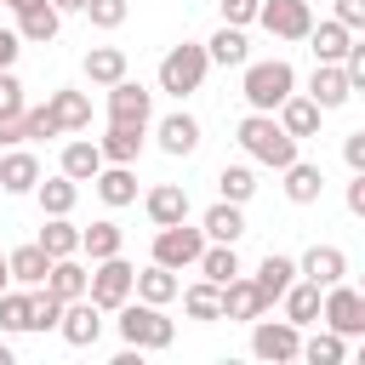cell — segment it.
Returning <instances> with one entry per match:
<instances>
[{"mask_svg":"<svg viewBox=\"0 0 365 365\" xmlns=\"http://www.w3.org/2000/svg\"><path fill=\"white\" fill-rule=\"evenodd\" d=\"M46 108H51L57 131H91V97H86V91H74V86H57V91L46 97Z\"/></svg>","mask_w":365,"mask_h":365,"instance_id":"19","label":"cell"},{"mask_svg":"<svg viewBox=\"0 0 365 365\" xmlns=\"http://www.w3.org/2000/svg\"><path fill=\"white\" fill-rule=\"evenodd\" d=\"M34 182H40V160H34L29 148L0 154V188H6V194H34Z\"/></svg>","mask_w":365,"mask_h":365,"instance_id":"26","label":"cell"},{"mask_svg":"<svg viewBox=\"0 0 365 365\" xmlns=\"http://www.w3.org/2000/svg\"><path fill=\"white\" fill-rule=\"evenodd\" d=\"M57 336H63L68 348H97V336H103V308H97L91 297H74V302H63Z\"/></svg>","mask_w":365,"mask_h":365,"instance_id":"10","label":"cell"},{"mask_svg":"<svg viewBox=\"0 0 365 365\" xmlns=\"http://www.w3.org/2000/svg\"><path fill=\"white\" fill-rule=\"evenodd\" d=\"M23 137H63L46 103H40V108H29V103H23Z\"/></svg>","mask_w":365,"mask_h":365,"instance_id":"44","label":"cell"},{"mask_svg":"<svg viewBox=\"0 0 365 365\" xmlns=\"http://www.w3.org/2000/svg\"><path fill=\"white\" fill-rule=\"evenodd\" d=\"M177 291H182V279H177V268H165V262H148V268L131 274V297H143V302H154V308L177 302Z\"/></svg>","mask_w":365,"mask_h":365,"instance_id":"18","label":"cell"},{"mask_svg":"<svg viewBox=\"0 0 365 365\" xmlns=\"http://www.w3.org/2000/svg\"><path fill=\"white\" fill-rule=\"evenodd\" d=\"M240 68H245V80H240V97H245L257 114H274V108H279V103L297 91V68H291L285 57H262V63H251V57H245Z\"/></svg>","mask_w":365,"mask_h":365,"instance_id":"3","label":"cell"},{"mask_svg":"<svg viewBox=\"0 0 365 365\" xmlns=\"http://www.w3.org/2000/svg\"><path fill=\"white\" fill-rule=\"evenodd\" d=\"M80 11H86V17H91V29H120V23H125V11H131V6H125V0H86V6H80Z\"/></svg>","mask_w":365,"mask_h":365,"instance_id":"43","label":"cell"},{"mask_svg":"<svg viewBox=\"0 0 365 365\" xmlns=\"http://www.w3.org/2000/svg\"><path fill=\"white\" fill-rule=\"evenodd\" d=\"M211 285H222V279H234L240 274V251L234 245H222V240H205V251H200V262H194Z\"/></svg>","mask_w":365,"mask_h":365,"instance_id":"38","label":"cell"},{"mask_svg":"<svg viewBox=\"0 0 365 365\" xmlns=\"http://www.w3.org/2000/svg\"><path fill=\"white\" fill-rule=\"evenodd\" d=\"M80 68H86V80H91V86H114V80H125V68H131V63H125V51H120V46H91Z\"/></svg>","mask_w":365,"mask_h":365,"instance_id":"32","label":"cell"},{"mask_svg":"<svg viewBox=\"0 0 365 365\" xmlns=\"http://www.w3.org/2000/svg\"><path fill=\"white\" fill-rule=\"evenodd\" d=\"M131 274H137V268H131V262H125V257L114 251V257L91 262V274H86V297H91V302H97L103 314H114V308H120V302L131 297Z\"/></svg>","mask_w":365,"mask_h":365,"instance_id":"6","label":"cell"},{"mask_svg":"<svg viewBox=\"0 0 365 365\" xmlns=\"http://www.w3.org/2000/svg\"><path fill=\"white\" fill-rule=\"evenodd\" d=\"M297 274L314 279V285L325 291V285H336V279L348 274V251H342V245H308L302 262H297Z\"/></svg>","mask_w":365,"mask_h":365,"instance_id":"17","label":"cell"},{"mask_svg":"<svg viewBox=\"0 0 365 365\" xmlns=\"http://www.w3.org/2000/svg\"><path fill=\"white\" fill-rule=\"evenodd\" d=\"M319 194H325V171L308 165V160H291V165H285V200H291V205H314Z\"/></svg>","mask_w":365,"mask_h":365,"instance_id":"28","label":"cell"},{"mask_svg":"<svg viewBox=\"0 0 365 365\" xmlns=\"http://www.w3.org/2000/svg\"><path fill=\"white\" fill-rule=\"evenodd\" d=\"M57 29H63V11H57L51 0H29V6L17 11V40H23V46H51Z\"/></svg>","mask_w":365,"mask_h":365,"instance_id":"13","label":"cell"},{"mask_svg":"<svg viewBox=\"0 0 365 365\" xmlns=\"http://www.w3.org/2000/svg\"><path fill=\"white\" fill-rule=\"evenodd\" d=\"M34 200H40V211H46V217H68V211L80 205V182L57 171V177H46V182H34Z\"/></svg>","mask_w":365,"mask_h":365,"instance_id":"29","label":"cell"},{"mask_svg":"<svg viewBox=\"0 0 365 365\" xmlns=\"http://www.w3.org/2000/svg\"><path fill=\"white\" fill-rule=\"evenodd\" d=\"M148 114H154V91H148V86H137L131 74L108 86V120H120V125H143V131H148Z\"/></svg>","mask_w":365,"mask_h":365,"instance_id":"11","label":"cell"},{"mask_svg":"<svg viewBox=\"0 0 365 365\" xmlns=\"http://www.w3.org/2000/svg\"><path fill=\"white\" fill-rule=\"evenodd\" d=\"M217 6H222V23L245 29V23H257V6H262V0H217Z\"/></svg>","mask_w":365,"mask_h":365,"instance_id":"45","label":"cell"},{"mask_svg":"<svg viewBox=\"0 0 365 365\" xmlns=\"http://www.w3.org/2000/svg\"><path fill=\"white\" fill-rule=\"evenodd\" d=\"M217 194L234 200V205H245V200L257 194V171H251L245 160H240V165H222V171H217Z\"/></svg>","mask_w":365,"mask_h":365,"instance_id":"41","label":"cell"},{"mask_svg":"<svg viewBox=\"0 0 365 365\" xmlns=\"http://www.w3.org/2000/svg\"><path fill=\"white\" fill-rule=\"evenodd\" d=\"M17 143H29L23 137V108L17 114H0V148H17Z\"/></svg>","mask_w":365,"mask_h":365,"instance_id":"49","label":"cell"},{"mask_svg":"<svg viewBox=\"0 0 365 365\" xmlns=\"http://www.w3.org/2000/svg\"><path fill=\"white\" fill-rule=\"evenodd\" d=\"M57 319H63V302H57L46 285H34V314H29V331H57Z\"/></svg>","mask_w":365,"mask_h":365,"instance_id":"42","label":"cell"},{"mask_svg":"<svg viewBox=\"0 0 365 365\" xmlns=\"http://www.w3.org/2000/svg\"><path fill=\"white\" fill-rule=\"evenodd\" d=\"M308 97L331 114V108H342L348 97H354V86H348V74H342V63H319L314 68V80H308Z\"/></svg>","mask_w":365,"mask_h":365,"instance_id":"21","label":"cell"},{"mask_svg":"<svg viewBox=\"0 0 365 365\" xmlns=\"http://www.w3.org/2000/svg\"><path fill=\"white\" fill-rule=\"evenodd\" d=\"M274 120H279V125H285V131L302 143V137H319V120H325V108H319L308 91H291V97L274 108Z\"/></svg>","mask_w":365,"mask_h":365,"instance_id":"14","label":"cell"},{"mask_svg":"<svg viewBox=\"0 0 365 365\" xmlns=\"http://www.w3.org/2000/svg\"><path fill=\"white\" fill-rule=\"evenodd\" d=\"M17 51H23L17 29H0V68H11V63H17Z\"/></svg>","mask_w":365,"mask_h":365,"instance_id":"50","label":"cell"},{"mask_svg":"<svg viewBox=\"0 0 365 365\" xmlns=\"http://www.w3.org/2000/svg\"><path fill=\"white\" fill-rule=\"evenodd\" d=\"M297 359H308V365H342V359H348V336H336V331H314V336H302Z\"/></svg>","mask_w":365,"mask_h":365,"instance_id":"39","label":"cell"},{"mask_svg":"<svg viewBox=\"0 0 365 365\" xmlns=\"http://www.w3.org/2000/svg\"><path fill=\"white\" fill-rule=\"evenodd\" d=\"M257 23H262L274 40H308L314 11H308V0H262V6H257Z\"/></svg>","mask_w":365,"mask_h":365,"instance_id":"9","label":"cell"},{"mask_svg":"<svg viewBox=\"0 0 365 365\" xmlns=\"http://www.w3.org/2000/svg\"><path fill=\"white\" fill-rule=\"evenodd\" d=\"M0 6H11V11H23V6H29V0H0Z\"/></svg>","mask_w":365,"mask_h":365,"instance_id":"55","label":"cell"},{"mask_svg":"<svg viewBox=\"0 0 365 365\" xmlns=\"http://www.w3.org/2000/svg\"><path fill=\"white\" fill-rule=\"evenodd\" d=\"M51 6H57V11H80L86 0H51Z\"/></svg>","mask_w":365,"mask_h":365,"instance_id":"52","label":"cell"},{"mask_svg":"<svg viewBox=\"0 0 365 365\" xmlns=\"http://www.w3.org/2000/svg\"><path fill=\"white\" fill-rule=\"evenodd\" d=\"M319 319H325V331H336V336H365V291H354V285H325L319 291Z\"/></svg>","mask_w":365,"mask_h":365,"instance_id":"5","label":"cell"},{"mask_svg":"<svg viewBox=\"0 0 365 365\" xmlns=\"http://www.w3.org/2000/svg\"><path fill=\"white\" fill-rule=\"evenodd\" d=\"M348 211L365 217V171H354V182H348Z\"/></svg>","mask_w":365,"mask_h":365,"instance_id":"51","label":"cell"},{"mask_svg":"<svg viewBox=\"0 0 365 365\" xmlns=\"http://www.w3.org/2000/svg\"><path fill=\"white\" fill-rule=\"evenodd\" d=\"M291 279H297V262H291V257H279V251H268V257L257 262V274H251V285L268 297V308L279 302V291H285Z\"/></svg>","mask_w":365,"mask_h":365,"instance_id":"30","label":"cell"},{"mask_svg":"<svg viewBox=\"0 0 365 365\" xmlns=\"http://www.w3.org/2000/svg\"><path fill=\"white\" fill-rule=\"evenodd\" d=\"M217 291H222V319H240V325H251L257 314H268V297L251 285V274H234V279H222Z\"/></svg>","mask_w":365,"mask_h":365,"instance_id":"12","label":"cell"},{"mask_svg":"<svg viewBox=\"0 0 365 365\" xmlns=\"http://www.w3.org/2000/svg\"><path fill=\"white\" fill-rule=\"evenodd\" d=\"M205 57L217 63V68H240L245 57H251V46H245V29H234V23H222L211 40H205Z\"/></svg>","mask_w":365,"mask_h":365,"instance_id":"31","label":"cell"},{"mask_svg":"<svg viewBox=\"0 0 365 365\" xmlns=\"http://www.w3.org/2000/svg\"><path fill=\"white\" fill-rule=\"evenodd\" d=\"M23 108V80L11 68H0V114H17Z\"/></svg>","mask_w":365,"mask_h":365,"instance_id":"46","label":"cell"},{"mask_svg":"<svg viewBox=\"0 0 365 365\" xmlns=\"http://www.w3.org/2000/svg\"><path fill=\"white\" fill-rule=\"evenodd\" d=\"M154 137H160V154H171V160H188L194 148H200V120L194 114H165L160 125H154Z\"/></svg>","mask_w":365,"mask_h":365,"instance_id":"15","label":"cell"},{"mask_svg":"<svg viewBox=\"0 0 365 365\" xmlns=\"http://www.w3.org/2000/svg\"><path fill=\"white\" fill-rule=\"evenodd\" d=\"M200 251H205V234L200 228H188V222H165V228H154V257L148 262H165V268H194L200 262Z\"/></svg>","mask_w":365,"mask_h":365,"instance_id":"8","label":"cell"},{"mask_svg":"<svg viewBox=\"0 0 365 365\" xmlns=\"http://www.w3.org/2000/svg\"><path fill=\"white\" fill-rule=\"evenodd\" d=\"M297 348H302V325H291V319H262V314L251 319V354H257V359L291 365Z\"/></svg>","mask_w":365,"mask_h":365,"instance_id":"7","label":"cell"},{"mask_svg":"<svg viewBox=\"0 0 365 365\" xmlns=\"http://www.w3.org/2000/svg\"><path fill=\"white\" fill-rule=\"evenodd\" d=\"M46 257H80V228L68 222V217H46V228H40V240H34Z\"/></svg>","mask_w":365,"mask_h":365,"instance_id":"37","label":"cell"},{"mask_svg":"<svg viewBox=\"0 0 365 365\" xmlns=\"http://www.w3.org/2000/svg\"><path fill=\"white\" fill-rule=\"evenodd\" d=\"M177 297H182V314H188V319H200V325H217V319H222V291H217L211 279H194V285L177 291Z\"/></svg>","mask_w":365,"mask_h":365,"instance_id":"35","label":"cell"},{"mask_svg":"<svg viewBox=\"0 0 365 365\" xmlns=\"http://www.w3.org/2000/svg\"><path fill=\"white\" fill-rule=\"evenodd\" d=\"M331 17H336L342 29H354V34H359V29H365V0H336V6H331Z\"/></svg>","mask_w":365,"mask_h":365,"instance_id":"47","label":"cell"},{"mask_svg":"<svg viewBox=\"0 0 365 365\" xmlns=\"http://www.w3.org/2000/svg\"><path fill=\"white\" fill-rule=\"evenodd\" d=\"M200 234H205V240H222V245H240V234H245V211H240L234 200H217V205L200 217Z\"/></svg>","mask_w":365,"mask_h":365,"instance_id":"25","label":"cell"},{"mask_svg":"<svg viewBox=\"0 0 365 365\" xmlns=\"http://www.w3.org/2000/svg\"><path fill=\"white\" fill-rule=\"evenodd\" d=\"M114 325H120V342H125V348H143V354H160V348L177 342V325L165 319V308H154V302H143V297H137V302L125 297V302L114 308Z\"/></svg>","mask_w":365,"mask_h":365,"instance_id":"2","label":"cell"},{"mask_svg":"<svg viewBox=\"0 0 365 365\" xmlns=\"http://www.w3.org/2000/svg\"><path fill=\"white\" fill-rule=\"evenodd\" d=\"M97 148H103V165H131V160L143 154V125H120V120H108V131L97 137Z\"/></svg>","mask_w":365,"mask_h":365,"instance_id":"22","label":"cell"},{"mask_svg":"<svg viewBox=\"0 0 365 365\" xmlns=\"http://www.w3.org/2000/svg\"><path fill=\"white\" fill-rule=\"evenodd\" d=\"M6 285H11V274H6V251H0V291H6Z\"/></svg>","mask_w":365,"mask_h":365,"instance_id":"53","label":"cell"},{"mask_svg":"<svg viewBox=\"0 0 365 365\" xmlns=\"http://www.w3.org/2000/svg\"><path fill=\"white\" fill-rule=\"evenodd\" d=\"M308 40H314V57H319V63H342V51H348L354 29H342L336 17H325V23H314V29H308Z\"/></svg>","mask_w":365,"mask_h":365,"instance_id":"36","label":"cell"},{"mask_svg":"<svg viewBox=\"0 0 365 365\" xmlns=\"http://www.w3.org/2000/svg\"><path fill=\"white\" fill-rule=\"evenodd\" d=\"M234 137H240V148H245V160L251 165H274V171H285L291 160H297V137L274 120V114H245L240 125H234Z\"/></svg>","mask_w":365,"mask_h":365,"instance_id":"1","label":"cell"},{"mask_svg":"<svg viewBox=\"0 0 365 365\" xmlns=\"http://www.w3.org/2000/svg\"><path fill=\"white\" fill-rule=\"evenodd\" d=\"M143 211H148L154 228H165V222H188V188H182V182H154V188L143 194Z\"/></svg>","mask_w":365,"mask_h":365,"instance_id":"16","label":"cell"},{"mask_svg":"<svg viewBox=\"0 0 365 365\" xmlns=\"http://www.w3.org/2000/svg\"><path fill=\"white\" fill-rule=\"evenodd\" d=\"M29 314H34V285L29 291H0V331L6 336H17V331H29Z\"/></svg>","mask_w":365,"mask_h":365,"instance_id":"40","label":"cell"},{"mask_svg":"<svg viewBox=\"0 0 365 365\" xmlns=\"http://www.w3.org/2000/svg\"><path fill=\"white\" fill-rule=\"evenodd\" d=\"M205 68H211V57H205V46H194V40H182V46H171L165 57H160V91H171L177 103L182 97H194L200 86H205Z\"/></svg>","mask_w":365,"mask_h":365,"instance_id":"4","label":"cell"},{"mask_svg":"<svg viewBox=\"0 0 365 365\" xmlns=\"http://www.w3.org/2000/svg\"><path fill=\"white\" fill-rule=\"evenodd\" d=\"M342 160H348V171H365V131L342 137Z\"/></svg>","mask_w":365,"mask_h":365,"instance_id":"48","label":"cell"},{"mask_svg":"<svg viewBox=\"0 0 365 365\" xmlns=\"http://www.w3.org/2000/svg\"><path fill=\"white\" fill-rule=\"evenodd\" d=\"M57 171H63V177H74V182H91V177L103 171V148H97L91 137H74V143L63 148V160H57Z\"/></svg>","mask_w":365,"mask_h":365,"instance_id":"27","label":"cell"},{"mask_svg":"<svg viewBox=\"0 0 365 365\" xmlns=\"http://www.w3.org/2000/svg\"><path fill=\"white\" fill-rule=\"evenodd\" d=\"M0 365H11V342H0Z\"/></svg>","mask_w":365,"mask_h":365,"instance_id":"54","label":"cell"},{"mask_svg":"<svg viewBox=\"0 0 365 365\" xmlns=\"http://www.w3.org/2000/svg\"><path fill=\"white\" fill-rule=\"evenodd\" d=\"M114 251H125V234H120V222H114V217H103V222H91V228H80V257L103 262V257H114Z\"/></svg>","mask_w":365,"mask_h":365,"instance_id":"33","label":"cell"},{"mask_svg":"<svg viewBox=\"0 0 365 365\" xmlns=\"http://www.w3.org/2000/svg\"><path fill=\"white\" fill-rule=\"evenodd\" d=\"M46 268H51V257L29 240V245H17V251H6V274H11V285H40L46 279Z\"/></svg>","mask_w":365,"mask_h":365,"instance_id":"34","label":"cell"},{"mask_svg":"<svg viewBox=\"0 0 365 365\" xmlns=\"http://www.w3.org/2000/svg\"><path fill=\"white\" fill-rule=\"evenodd\" d=\"M279 308H285V319H291V325H319V285L297 274V279L279 291Z\"/></svg>","mask_w":365,"mask_h":365,"instance_id":"24","label":"cell"},{"mask_svg":"<svg viewBox=\"0 0 365 365\" xmlns=\"http://www.w3.org/2000/svg\"><path fill=\"white\" fill-rule=\"evenodd\" d=\"M91 188H97V200H103L108 211H120V205L137 200V171H131V165H103V171L91 177Z\"/></svg>","mask_w":365,"mask_h":365,"instance_id":"23","label":"cell"},{"mask_svg":"<svg viewBox=\"0 0 365 365\" xmlns=\"http://www.w3.org/2000/svg\"><path fill=\"white\" fill-rule=\"evenodd\" d=\"M86 274H91V268H86L80 257H51V268H46L40 285H46L57 302H74V297H86Z\"/></svg>","mask_w":365,"mask_h":365,"instance_id":"20","label":"cell"}]
</instances>
